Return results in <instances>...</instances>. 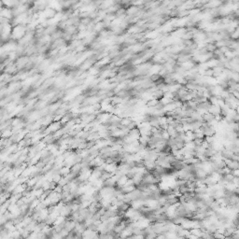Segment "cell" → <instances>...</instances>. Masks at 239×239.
Here are the masks:
<instances>
[{"instance_id": "obj_1", "label": "cell", "mask_w": 239, "mask_h": 239, "mask_svg": "<svg viewBox=\"0 0 239 239\" xmlns=\"http://www.w3.org/2000/svg\"><path fill=\"white\" fill-rule=\"evenodd\" d=\"M231 173L233 174L234 177H239V170H238V168L237 169H234V170H232Z\"/></svg>"}]
</instances>
